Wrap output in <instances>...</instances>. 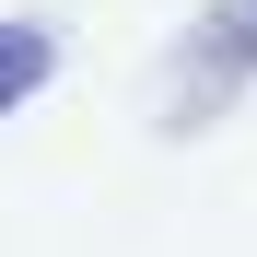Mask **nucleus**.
Here are the masks:
<instances>
[{
  "label": "nucleus",
  "instance_id": "nucleus-1",
  "mask_svg": "<svg viewBox=\"0 0 257 257\" xmlns=\"http://www.w3.org/2000/svg\"><path fill=\"white\" fill-rule=\"evenodd\" d=\"M257 82V0H210L199 35H187V82H176V128L222 117V94Z\"/></svg>",
  "mask_w": 257,
  "mask_h": 257
},
{
  "label": "nucleus",
  "instance_id": "nucleus-2",
  "mask_svg": "<svg viewBox=\"0 0 257 257\" xmlns=\"http://www.w3.org/2000/svg\"><path fill=\"white\" fill-rule=\"evenodd\" d=\"M47 70H59V35L47 24H0V117H12L24 94H47Z\"/></svg>",
  "mask_w": 257,
  "mask_h": 257
}]
</instances>
